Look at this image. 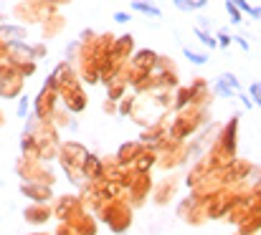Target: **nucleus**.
<instances>
[{"instance_id":"1","label":"nucleus","mask_w":261,"mask_h":235,"mask_svg":"<svg viewBox=\"0 0 261 235\" xmlns=\"http://www.w3.org/2000/svg\"><path fill=\"white\" fill-rule=\"evenodd\" d=\"M213 91H216L218 96H223V99H231V96H236V94L241 91V86H239V78L233 76V74H223V76L213 83Z\"/></svg>"},{"instance_id":"2","label":"nucleus","mask_w":261,"mask_h":235,"mask_svg":"<svg viewBox=\"0 0 261 235\" xmlns=\"http://www.w3.org/2000/svg\"><path fill=\"white\" fill-rule=\"evenodd\" d=\"M64 28H66V18H61L59 13H51V15L43 20V36H46V38H56Z\"/></svg>"},{"instance_id":"3","label":"nucleus","mask_w":261,"mask_h":235,"mask_svg":"<svg viewBox=\"0 0 261 235\" xmlns=\"http://www.w3.org/2000/svg\"><path fill=\"white\" fill-rule=\"evenodd\" d=\"M132 10H140V13H147L152 18H160V8L152 5L150 0H132Z\"/></svg>"},{"instance_id":"4","label":"nucleus","mask_w":261,"mask_h":235,"mask_svg":"<svg viewBox=\"0 0 261 235\" xmlns=\"http://www.w3.org/2000/svg\"><path fill=\"white\" fill-rule=\"evenodd\" d=\"M195 36H198V41H200L203 46H208V48H218L216 38H213L208 31H203V28H198V25H195Z\"/></svg>"},{"instance_id":"5","label":"nucleus","mask_w":261,"mask_h":235,"mask_svg":"<svg viewBox=\"0 0 261 235\" xmlns=\"http://www.w3.org/2000/svg\"><path fill=\"white\" fill-rule=\"evenodd\" d=\"M182 53H185V58H188L190 64H195V66H203V64L208 61V56H203V53H195V51H193V48H188V46L182 48Z\"/></svg>"},{"instance_id":"6","label":"nucleus","mask_w":261,"mask_h":235,"mask_svg":"<svg viewBox=\"0 0 261 235\" xmlns=\"http://www.w3.org/2000/svg\"><path fill=\"white\" fill-rule=\"evenodd\" d=\"M226 13L231 15V23H241V20H244V18H241L244 13H241V10H239V8H236L231 0H226Z\"/></svg>"},{"instance_id":"7","label":"nucleus","mask_w":261,"mask_h":235,"mask_svg":"<svg viewBox=\"0 0 261 235\" xmlns=\"http://www.w3.org/2000/svg\"><path fill=\"white\" fill-rule=\"evenodd\" d=\"M216 38H218V41H216V43H218V46H223V48H226V46H231V43H233V36H231V33H228V31H218V36H216Z\"/></svg>"},{"instance_id":"8","label":"nucleus","mask_w":261,"mask_h":235,"mask_svg":"<svg viewBox=\"0 0 261 235\" xmlns=\"http://www.w3.org/2000/svg\"><path fill=\"white\" fill-rule=\"evenodd\" d=\"M249 94H251V99H256V104L261 106V81H254L249 86Z\"/></svg>"},{"instance_id":"9","label":"nucleus","mask_w":261,"mask_h":235,"mask_svg":"<svg viewBox=\"0 0 261 235\" xmlns=\"http://www.w3.org/2000/svg\"><path fill=\"white\" fill-rule=\"evenodd\" d=\"M173 3H175V8H180L182 13H193V10H195L190 0H173Z\"/></svg>"},{"instance_id":"10","label":"nucleus","mask_w":261,"mask_h":235,"mask_svg":"<svg viewBox=\"0 0 261 235\" xmlns=\"http://www.w3.org/2000/svg\"><path fill=\"white\" fill-rule=\"evenodd\" d=\"M129 18H132V15H129V13H124V10H117V13H114V20H117V23H127Z\"/></svg>"},{"instance_id":"11","label":"nucleus","mask_w":261,"mask_h":235,"mask_svg":"<svg viewBox=\"0 0 261 235\" xmlns=\"http://www.w3.org/2000/svg\"><path fill=\"white\" fill-rule=\"evenodd\" d=\"M43 3H48V5H54V8H56V5H64V3L69 5L71 0H43Z\"/></svg>"},{"instance_id":"12","label":"nucleus","mask_w":261,"mask_h":235,"mask_svg":"<svg viewBox=\"0 0 261 235\" xmlns=\"http://www.w3.org/2000/svg\"><path fill=\"white\" fill-rule=\"evenodd\" d=\"M190 3H193V8H195V10H198V8H203V5H205V3H211V0H190Z\"/></svg>"},{"instance_id":"13","label":"nucleus","mask_w":261,"mask_h":235,"mask_svg":"<svg viewBox=\"0 0 261 235\" xmlns=\"http://www.w3.org/2000/svg\"><path fill=\"white\" fill-rule=\"evenodd\" d=\"M256 18H261V8H256Z\"/></svg>"}]
</instances>
